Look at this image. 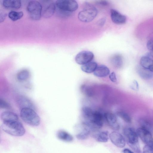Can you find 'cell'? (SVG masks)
Here are the masks:
<instances>
[{
    "label": "cell",
    "instance_id": "cell-1",
    "mask_svg": "<svg viewBox=\"0 0 153 153\" xmlns=\"http://www.w3.org/2000/svg\"><path fill=\"white\" fill-rule=\"evenodd\" d=\"M1 128L4 132L13 136H21L25 132L23 125L18 120L3 122Z\"/></svg>",
    "mask_w": 153,
    "mask_h": 153
},
{
    "label": "cell",
    "instance_id": "cell-2",
    "mask_svg": "<svg viewBox=\"0 0 153 153\" xmlns=\"http://www.w3.org/2000/svg\"><path fill=\"white\" fill-rule=\"evenodd\" d=\"M123 133L128 145L135 152L140 153L141 150L137 131L132 128L127 127L123 129Z\"/></svg>",
    "mask_w": 153,
    "mask_h": 153
},
{
    "label": "cell",
    "instance_id": "cell-3",
    "mask_svg": "<svg viewBox=\"0 0 153 153\" xmlns=\"http://www.w3.org/2000/svg\"><path fill=\"white\" fill-rule=\"evenodd\" d=\"M20 117L25 123L30 126H37L40 123V118L37 114L32 108H22L20 113Z\"/></svg>",
    "mask_w": 153,
    "mask_h": 153
},
{
    "label": "cell",
    "instance_id": "cell-4",
    "mask_svg": "<svg viewBox=\"0 0 153 153\" xmlns=\"http://www.w3.org/2000/svg\"><path fill=\"white\" fill-rule=\"evenodd\" d=\"M97 9L93 5L86 3L83 9L78 14V18L81 21L88 22L92 21L97 14Z\"/></svg>",
    "mask_w": 153,
    "mask_h": 153
},
{
    "label": "cell",
    "instance_id": "cell-5",
    "mask_svg": "<svg viewBox=\"0 0 153 153\" xmlns=\"http://www.w3.org/2000/svg\"><path fill=\"white\" fill-rule=\"evenodd\" d=\"M27 9L30 17L32 19L37 20L40 19L42 7L39 2L36 1H30L28 3Z\"/></svg>",
    "mask_w": 153,
    "mask_h": 153
},
{
    "label": "cell",
    "instance_id": "cell-6",
    "mask_svg": "<svg viewBox=\"0 0 153 153\" xmlns=\"http://www.w3.org/2000/svg\"><path fill=\"white\" fill-rule=\"evenodd\" d=\"M57 8L64 11L72 13L78 7L76 1L74 0H58L56 2Z\"/></svg>",
    "mask_w": 153,
    "mask_h": 153
},
{
    "label": "cell",
    "instance_id": "cell-7",
    "mask_svg": "<svg viewBox=\"0 0 153 153\" xmlns=\"http://www.w3.org/2000/svg\"><path fill=\"white\" fill-rule=\"evenodd\" d=\"M94 57V54L92 52L88 51H84L76 55L75 61L77 64L83 65L91 62Z\"/></svg>",
    "mask_w": 153,
    "mask_h": 153
},
{
    "label": "cell",
    "instance_id": "cell-8",
    "mask_svg": "<svg viewBox=\"0 0 153 153\" xmlns=\"http://www.w3.org/2000/svg\"><path fill=\"white\" fill-rule=\"evenodd\" d=\"M136 131L138 136L146 145L153 148V137L150 131L141 127L138 128Z\"/></svg>",
    "mask_w": 153,
    "mask_h": 153
},
{
    "label": "cell",
    "instance_id": "cell-9",
    "mask_svg": "<svg viewBox=\"0 0 153 153\" xmlns=\"http://www.w3.org/2000/svg\"><path fill=\"white\" fill-rule=\"evenodd\" d=\"M109 137L111 142L116 146L123 148L126 145V140L125 138L120 133L114 131L109 135Z\"/></svg>",
    "mask_w": 153,
    "mask_h": 153
},
{
    "label": "cell",
    "instance_id": "cell-10",
    "mask_svg": "<svg viewBox=\"0 0 153 153\" xmlns=\"http://www.w3.org/2000/svg\"><path fill=\"white\" fill-rule=\"evenodd\" d=\"M104 117L112 129L115 130L119 129L120 125L117 122V117L115 114L111 112H106L104 114Z\"/></svg>",
    "mask_w": 153,
    "mask_h": 153
},
{
    "label": "cell",
    "instance_id": "cell-11",
    "mask_svg": "<svg viewBox=\"0 0 153 153\" xmlns=\"http://www.w3.org/2000/svg\"><path fill=\"white\" fill-rule=\"evenodd\" d=\"M111 17L112 22L117 24H122L126 23V18L117 10L111 9L110 10Z\"/></svg>",
    "mask_w": 153,
    "mask_h": 153
},
{
    "label": "cell",
    "instance_id": "cell-12",
    "mask_svg": "<svg viewBox=\"0 0 153 153\" xmlns=\"http://www.w3.org/2000/svg\"><path fill=\"white\" fill-rule=\"evenodd\" d=\"M136 71L139 76L143 79L149 80L153 77V73L141 65L136 67Z\"/></svg>",
    "mask_w": 153,
    "mask_h": 153
},
{
    "label": "cell",
    "instance_id": "cell-13",
    "mask_svg": "<svg viewBox=\"0 0 153 153\" xmlns=\"http://www.w3.org/2000/svg\"><path fill=\"white\" fill-rule=\"evenodd\" d=\"M110 71L109 68L104 65L98 66L94 72V75L99 77H104L110 74Z\"/></svg>",
    "mask_w": 153,
    "mask_h": 153
},
{
    "label": "cell",
    "instance_id": "cell-14",
    "mask_svg": "<svg viewBox=\"0 0 153 153\" xmlns=\"http://www.w3.org/2000/svg\"><path fill=\"white\" fill-rule=\"evenodd\" d=\"M140 65L153 73V60L147 56L142 57L140 60Z\"/></svg>",
    "mask_w": 153,
    "mask_h": 153
},
{
    "label": "cell",
    "instance_id": "cell-15",
    "mask_svg": "<svg viewBox=\"0 0 153 153\" xmlns=\"http://www.w3.org/2000/svg\"><path fill=\"white\" fill-rule=\"evenodd\" d=\"M110 61L114 67L117 68H121L123 64V57L119 54H115L112 56Z\"/></svg>",
    "mask_w": 153,
    "mask_h": 153
},
{
    "label": "cell",
    "instance_id": "cell-16",
    "mask_svg": "<svg viewBox=\"0 0 153 153\" xmlns=\"http://www.w3.org/2000/svg\"><path fill=\"white\" fill-rule=\"evenodd\" d=\"M0 117L3 122L18 121L19 119L18 116L16 114L10 111L2 112Z\"/></svg>",
    "mask_w": 153,
    "mask_h": 153
},
{
    "label": "cell",
    "instance_id": "cell-17",
    "mask_svg": "<svg viewBox=\"0 0 153 153\" xmlns=\"http://www.w3.org/2000/svg\"><path fill=\"white\" fill-rule=\"evenodd\" d=\"M56 136L59 139L66 142H71L73 140L72 136L64 130L59 131L56 134Z\"/></svg>",
    "mask_w": 153,
    "mask_h": 153
},
{
    "label": "cell",
    "instance_id": "cell-18",
    "mask_svg": "<svg viewBox=\"0 0 153 153\" xmlns=\"http://www.w3.org/2000/svg\"><path fill=\"white\" fill-rule=\"evenodd\" d=\"M21 4V1L19 0H4L3 2V6L7 8L19 9Z\"/></svg>",
    "mask_w": 153,
    "mask_h": 153
},
{
    "label": "cell",
    "instance_id": "cell-19",
    "mask_svg": "<svg viewBox=\"0 0 153 153\" xmlns=\"http://www.w3.org/2000/svg\"><path fill=\"white\" fill-rule=\"evenodd\" d=\"M83 128L81 131L76 135V138L80 140H83L87 139L88 137L91 129L87 126L82 123Z\"/></svg>",
    "mask_w": 153,
    "mask_h": 153
},
{
    "label": "cell",
    "instance_id": "cell-20",
    "mask_svg": "<svg viewBox=\"0 0 153 153\" xmlns=\"http://www.w3.org/2000/svg\"><path fill=\"white\" fill-rule=\"evenodd\" d=\"M97 64L94 62H91L81 66L82 70L87 73L94 72L97 67Z\"/></svg>",
    "mask_w": 153,
    "mask_h": 153
},
{
    "label": "cell",
    "instance_id": "cell-21",
    "mask_svg": "<svg viewBox=\"0 0 153 153\" xmlns=\"http://www.w3.org/2000/svg\"><path fill=\"white\" fill-rule=\"evenodd\" d=\"M56 3L52 2L45 8L43 13V16L45 18L51 17L54 13L56 9Z\"/></svg>",
    "mask_w": 153,
    "mask_h": 153
},
{
    "label": "cell",
    "instance_id": "cell-22",
    "mask_svg": "<svg viewBox=\"0 0 153 153\" xmlns=\"http://www.w3.org/2000/svg\"><path fill=\"white\" fill-rule=\"evenodd\" d=\"M94 111L90 107L87 106L83 107L81 109V114L84 119V122L89 121L91 119Z\"/></svg>",
    "mask_w": 153,
    "mask_h": 153
},
{
    "label": "cell",
    "instance_id": "cell-23",
    "mask_svg": "<svg viewBox=\"0 0 153 153\" xmlns=\"http://www.w3.org/2000/svg\"><path fill=\"white\" fill-rule=\"evenodd\" d=\"M95 139L99 142L106 143L109 139V135L108 131H102L95 135Z\"/></svg>",
    "mask_w": 153,
    "mask_h": 153
},
{
    "label": "cell",
    "instance_id": "cell-24",
    "mask_svg": "<svg viewBox=\"0 0 153 153\" xmlns=\"http://www.w3.org/2000/svg\"><path fill=\"white\" fill-rule=\"evenodd\" d=\"M23 15V13L22 12H16L15 11H10L8 14L9 17L13 21H16L20 19Z\"/></svg>",
    "mask_w": 153,
    "mask_h": 153
},
{
    "label": "cell",
    "instance_id": "cell-25",
    "mask_svg": "<svg viewBox=\"0 0 153 153\" xmlns=\"http://www.w3.org/2000/svg\"><path fill=\"white\" fill-rule=\"evenodd\" d=\"M30 73L28 71L23 70L19 71L17 74V78L20 81H24L29 77Z\"/></svg>",
    "mask_w": 153,
    "mask_h": 153
},
{
    "label": "cell",
    "instance_id": "cell-26",
    "mask_svg": "<svg viewBox=\"0 0 153 153\" xmlns=\"http://www.w3.org/2000/svg\"><path fill=\"white\" fill-rule=\"evenodd\" d=\"M117 114L126 122L129 123H131V118L126 112L123 111H120L117 113Z\"/></svg>",
    "mask_w": 153,
    "mask_h": 153
},
{
    "label": "cell",
    "instance_id": "cell-27",
    "mask_svg": "<svg viewBox=\"0 0 153 153\" xmlns=\"http://www.w3.org/2000/svg\"><path fill=\"white\" fill-rule=\"evenodd\" d=\"M140 127L145 129L151 132L152 131V128L151 123L147 120L143 119H140L139 121Z\"/></svg>",
    "mask_w": 153,
    "mask_h": 153
},
{
    "label": "cell",
    "instance_id": "cell-28",
    "mask_svg": "<svg viewBox=\"0 0 153 153\" xmlns=\"http://www.w3.org/2000/svg\"><path fill=\"white\" fill-rule=\"evenodd\" d=\"M80 90L83 94L87 96L91 97L93 95V92L91 88L85 85L81 86Z\"/></svg>",
    "mask_w": 153,
    "mask_h": 153
},
{
    "label": "cell",
    "instance_id": "cell-29",
    "mask_svg": "<svg viewBox=\"0 0 153 153\" xmlns=\"http://www.w3.org/2000/svg\"><path fill=\"white\" fill-rule=\"evenodd\" d=\"M18 102L19 103H22L19 104H20L21 105H22L21 107H22V108H30V104L29 101L23 97H21L19 99Z\"/></svg>",
    "mask_w": 153,
    "mask_h": 153
},
{
    "label": "cell",
    "instance_id": "cell-30",
    "mask_svg": "<svg viewBox=\"0 0 153 153\" xmlns=\"http://www.w3.org/2000/svg\"><path fill=\"white\" fill-rule=\"evenodd\" d=\"M147 47L149 51L150 55L153 58V40L149 41L147 43Z\"/></svg>",
    "mask_w": 153,
    "mask_h": 153
},
{
    "label": "cell",
    "instance_id": "cell-31",
    "mask_svg": "<svg viewBox=\"0 0 153 153\" xmlns=\"http://www.w3.org/2000/svg\"><path fill=\"white\" fill-rule=\"evenodd\" d=\"M130 87L133 90L137 91L138 90L139 85L138 82L136 80H134L130 85Z\"/></svg>",
    "mask_w": 153,
    "mask_h": 153
},
{
    "label": "cell",
    "instance_id": "cell-32",
    "mask_svg": "<svg viewBox=\"0 0 153 153\" xmlns=\"http://www.w3.org/2000/svg\"><path fill=\"white\" fill-rule=\"evenodd\" d=\"M0 107L1 108H10V106L7 102L4 100L0 99Z\"/></svg>",
    "mask_w": 153,
    "mask_h": 153
},
{
    "label": "cell",
    "instance_id": "cell-33",
    "mask_svg": "<svg viewBox=\"0 0 153 153\" xmlns=\"http://www.w3.org/2000/svg\"><path fill=\"white\" fill-rule=\"evenodd\" d=\"M109 77L110 80L113 82H116L117 81V77L114 72H112L110 73Z\"/></svg>",
    "mask_w": 153,
    "mask_h": 153
},
{
    "label": "cell",
    "instance_id": "cell-34",
    "mask_svg": "<svg viewBox=\"0 0 153 153\" xmlns=\"http://www.w3.org/2000/svg\"><path fill=\"white\" fill-rule=\"evenodd\" d=\"M143 153H153V148L146 145L143 148Z\"/></svg>",
    "mask_w": 153,
    "mask_h": 153
},
{
    "label": "cell",
    "instance_id": "cell-35",
    "mask_svg": "<svg viewBox=\"0 0 153 153\" xmlns=\"http://www.w3.org/2000/svg\"><path fill=\"white\" fill-rule=\"evenodd\" d=\"M6 16V14L5 13H1L0 16V22H3L5 19Z\"/></svg>",
    "mask_w": 153,
    "mask_h": 153
},
{
    "label": "cell",
    "instance_id": "cell-36",
    "mask_svg": "<svg viewBox=\"0 0 153 153\" xmlns=\"http://www.w3.org/2000/svg\"><path fill=\"white\" fill-rule=\"evenodd\" d=\"M97 3L98 4L103 6L107 5L108 3L107 1H99Z\"/></svg>",
    "mask_w": 153,
    "mask_h": 153
},
{
    "label": "cell",
    "instance_id": "cell-37",
    "mask_svg": "<svg viewBox=\"0 0 153 153\" xmlns=\"http://www.w3.org/2000/svg\"><path fill=\"white\" fill-rule=\"evenodd\" d=\"M123 153H134L132 151L128 149H125L123 151Z\"/></svg>",
    "mask_w": 153,
    "mask_h": 153
}]
</instances>
